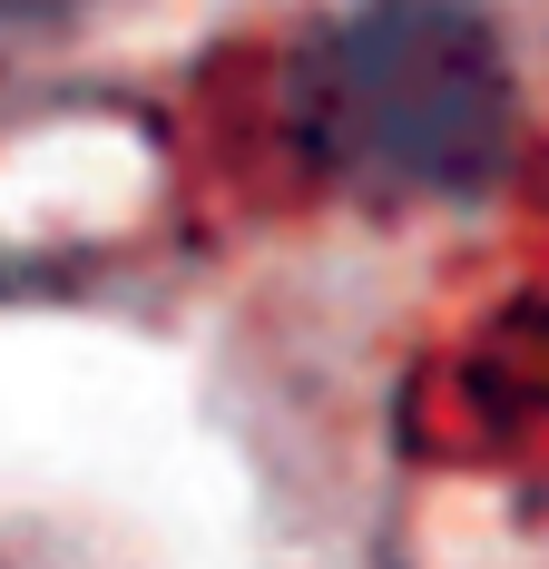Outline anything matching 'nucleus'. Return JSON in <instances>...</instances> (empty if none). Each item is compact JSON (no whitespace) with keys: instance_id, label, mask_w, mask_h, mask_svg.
Here are the masks:
<instances>
[{"instance_id":"nucleus-2","label":"nucleus","mask_w":549,"mask_h":569,"mask_svg":"<svg viewBox=\"0 0 549 569\" xmlns=\"http://www.w3.org/2000/svg\"><path fill=\"white\" fill-rule=\"evenodd\" d=\"M89 0H0V59L30 50V40H50V30H69Z\"/></svg>"},{"instance_id":"nucleus-1","label":"nucleus","mask_w":549,"mask_h":569,"mask_svg":"<svg viewBox=\"0 0 549 569\" xmlns=\"http://www.w3.org/2000/svg\"><path fill=\"white\" fill-rule=\"evenodd\" d=\"M520 89L491 0H353L295 69V148L363 197H471L510 168Z\"/></svg>"}]
</instances>
